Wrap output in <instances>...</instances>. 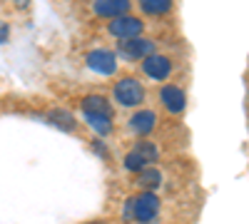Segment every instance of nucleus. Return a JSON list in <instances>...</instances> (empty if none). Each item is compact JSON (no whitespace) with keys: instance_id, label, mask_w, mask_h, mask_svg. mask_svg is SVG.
Segmentation results:
<instances>
[{"instance_id":"obj_16","label":"nucleus","mask_w":249,"mask_h":224,"mask_svg":"<svg viewBox=\"0 0 249 224\" xmlns=\"http://www.w3.org/2000/svg\"><path fill=\"white\" fill-rule=\"evenodd\" d=\"M124 167H127L130 172H142L144 167H147V162H144L137 152H127L124 155Z\"/></svg>"},{"instance_id":"obj_10","label":"nucleus","mask_w":249,"mask_h":224,"mask_svg":"<svg viewBox=\"0 0 249 224\" xmlns=\"http://www.w3.org/2000/svg\"><path fill=\"white\" fill-rule=\"evenodd\" d=\"M82 112H90V115H105V117H112V105L107 97L102 95H88L82 100Z\"/></svg>"},{"instance_id":"obj_17","label":"nucleus","mask_w":249,"mask_h":224,"mask_svg":"<svg viewBox=\"0 0 249 224\" xmlns=\"http://www.w3.org/2000/svg\"><path fill=\"white\" fill-rule=\"evenodd\" d=\"M122 219H124V222H130V219H135V209H132V199H127V202H124V209H122Z\"/></svg>"},{"instance_id":"obj_7","label":"nucleus","mask_w":249,"mask_h":224,"mask_svg":"<svg viewBox=\"0 0 249 224\" xmlns=\"http://www.w3.org/2000/svg\"><path fill=\"white\" fill-rule=\"evenodd\" d=\"M160 100H162L164 110L172 112V115H179V112L184 110V105H187V95H184V90L177 87V85H164L162 92H160Z\"/></svg>"},{"instance_id":"obj_8","label":"nucleus","mask_w":249,"mask_h":224,"mask_svg":"<svg viewBox=\"0 0 249 224\" xmlns=\"http://www.w3.org/2000/svg\"><path fill=\"white\" fill-rule=\"evenodd\" d=\"M92 8L100 17H120L130 13V0H95Z\"/></svg>"},{"instance_id":"obj_5","label":"nucleus","mask_w":249,"mask_h":224,"mask_svg":"<svg viewBox=\"0 0 249 224\" xmlns=\"http://www.w3.org/2000/svg\"><path fill=\"white\" fill-rule=\"evenodd\" d=\"M142 20L140 17H132L130 13L127 15H120L110 23V35H115L117 40H130V37H140L142 33Z\"/></svg>"},{"instance_id":"obj_2","label":"nucleus","mask_w":249,"mask_h":224,"mask_svg":"<svg viewBox=\"0 0 249 224\" xmlns=\"http://www.w3.org/2000/svg\"><path fill=\"white\" fill-rule=\"evenodd\" d=\"M132 209H135V219L147 224L160 214V197L155 192H142L140 197L132 199Z\"/></svg>"},{"instance_id":"obj_14","label":"nucleus","mask_w":249,"mask_h":224,"mask_svg":"<svg viewBox=\"0 0 249 224\" xmlns=\"http://www.w3.org/2000/svg\"><path fill=\"white\" fill-rule=\"evenodd\" d=\"M48 122H53V125H57L60 130H65V132L75 130V120H72V115L65 112V110H50Z\"/></svg>"},{"instance_id":"obj_1","label":"nucleus","mask_w":249,"mask_h":224,"mask_svg":"<svg viewBox=\"0 0 249 224\" xmlns=\"http://www.w3.org/2000/svg\"><path fill=\"white\" fill-rule=\"evenodd\" d=\"M112 97H115V103L122 105V107H137V105L144 103V87L135 77H122L120 83L115 85V90H112Z\"/></svg>"},{"instance_id":"obj_13","label":"nucleus","mask_w":249,"mask_h":224,"mask_svg":"<svg viewBox=\"0 0 249 224\" xmlns=\"http://www.w3.org/2000/svg\"><path fill=\"white\" fill-rule=\"evenodd\" d=\"M88 125L97 132V135H110L112 132V117H105V115H85Z\"/></svg>"},{"instance_id":"obj_3","label":"nucleus","mask_w":249,"mask_h":224,"mask_svg":"<svg viewBox=\"0 0 249 224\" xmlns=\"http://www.w3.org/2000/svg\"><path fill=\"white\" fill-rule=\"evenodd\" d=\"M85 63H88L90 70H95V72H100V75H112V72L117 70V55H115L112 50L97 48V50H90V52L85 55Z\"/></svg>"},{"instance_id":"obj_18","label":"nucleus","mask_w":249,"mask_h":224,"mask_svg":"<svg viewBox=\"0 0 249 224\" xmlns=\"http://www.w3.org/2000/svg\"><path fill=\"white\" fill-rule=\"evenodd\" d=\"M8 35H10V28L0 23V43H5V40H8Z\"/></svg>"},{"instance_id":"obj_11","label":"nucleus","mask_w":249,"mask_h":224,"mask_svg":"<svg viewBox=\"0 0 249 224\" xmlns=\"http://www.w3.org/2000/svg\"><path fill=\"white\" fill-rule=\"evenodd\" d=\"M144 15H164L172 10V0H140Z\"/></svg>"},{"instance_id":"obj_15","label":"nucleus","mask_w":249,"mask_h":224,"mask_svg":"<svg viewBox=\"0 0 249 224\" xmlns=\"http://www.w3.org/2000/svg\"><path fill=\"white\" fill-rule=\"evenodd\" d=\"M132 152H137V155H140L144 162H147V165H150V162H155V159L160 157V150H157V145H152V142H147V139L137 142Z\"/></svg>"},{"instance_id":"obj_9","label":"nucleus","mask_w":249,"mask_h":224,"mask_svg":"<svg viewBox=\"0 0 249 224\" xmlns=\"http://www.w3.org/2000/svg\"><path fill=\"white\" fill-rule=\"evenodd\" d=\"M155 125H157V115H155L152 110H140V112H135V115L130 117V122H127V127H130L135 135H150V132L155 130Z\"/></svg>"},{"instance_id":"obj_12","label":"nucleus","mask_w":249,"mask_h":224,"mask_svg":"<svg viewBox=\"0 0 249 224\" xmlns=\"http://www.w3.org/2000/svg\"><path fill=\"white\" fill-rule=\"evenodd\" d=\"M160 182H162V174L157 170H150V167H144L137 177V185L144 190V192H155V187H160Z\"/></svg>"},{"instance_id":"obj_4","label":"nucleus","mask_w":249,"mask_h":224,"mask_svg":"<svg viewBox=\"0 0 249 224\" xmlns=\"http://www.w3.org/2000/svg\"><path fill=\"white\" fill-rule=\"evenodd\" d=\"M120 52L124 60H144L155 52V43L150 37H130V40H120Z\"/></svg>"},{"instance_id":"obj_6","label":"nucleus","mask_w":249,"mask_h":224,"mask_svg":"<svg viewBox=\"0 0 249 224\" xmlns=\"http://www.w3.org/2000/svg\"><path fill=\"white\" fill-rule=\"evenodd\" d=\"M142 72L147 77H152V80H167L170 72H172V63H170V57H164L160 52H152L150 57L142 60Z\"/></svg>"}]
</instances>
